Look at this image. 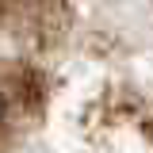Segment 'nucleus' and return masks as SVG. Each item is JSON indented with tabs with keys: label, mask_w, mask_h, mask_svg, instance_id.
<instances>
[{
	"label": "nucleus",
	"mask_w": 153,
	"mask_h": 153,
	"mask_svg": "<svg viewBox=\"0 0 153 153\" xmlns=\"http://www.w3.org/2000/svg\"><path fill=\"white\" fill-rule=\"evenodd\" d=\"M153 153V0H0V153Z\"/></svg>",
	"instance_id": "obj_1"
}]
</instances>
